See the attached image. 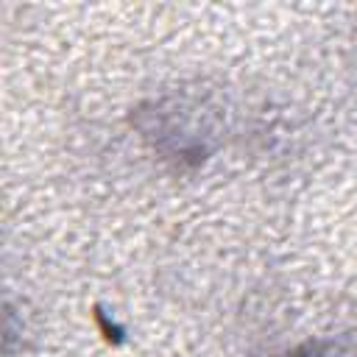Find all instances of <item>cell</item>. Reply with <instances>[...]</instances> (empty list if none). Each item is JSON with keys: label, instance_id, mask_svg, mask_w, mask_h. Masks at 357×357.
<instances>
[{"label": "cell", "instance_id": "cell-1", "mask_svg": "<svg viewBox=\"0 0 357 357\" xmlns=\"http://www.w3.org/2000/svg\"><path fill=\"white\" fill-rule=\"evenodd\" d=\"M293 357H357V349H346V346H335V343H318V346H307V349L296 351Z\"/></svg>", "mask_w": 357, "mask_h": 357}]
</instances>
